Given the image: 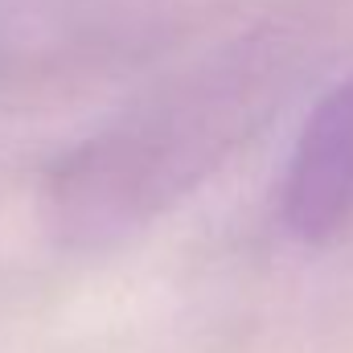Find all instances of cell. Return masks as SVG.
<instances>
[{
    "label": "cell",
    "instance_id": "6da1fadb",
    "mask_svg": "<svg viewBox=\"0 0 353 353\" xmlns=\"http://www.w3.org/2000/svg\"><path fill=\"white\" fill-rule=\"evenodd\" d=\"M247 132V94L197 87L90 136L41 181V222L58 247L103 251L152 226Z\"/></svg>",
    "mask_w": 353,
    "mask_h": 353
},
{
    "label": "cell",
    "instance_id": "7a4b0ae2",
    "mask_svg": "<svg viewBox=\"0 0 353 353\" xmlns=\"http://www.w3.org/2000/svg\"><path fill=\"white\" fill-rule=\"evenodd\" d=\"M283 226L300 243H329L341 234L353 214V74L321 94L312 115L304 119L283 193H279Z\"/></svg>",
    "mask_w": 353,
    "mask_h": 353
}]
</instances>
